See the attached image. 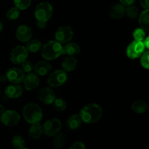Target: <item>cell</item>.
<instances>
[{
  "label": "cell",
  "instance_id": "cell-1",
  "mask_svg": "<svg viewBox=\"0 0 149 149\" xmlns=\"http://www.w3.org/2000/svg\"><path fill=\"white\" fill-rule=\"evenodd\" d=\"M103 115V109L97 103H90L84 106L79 112L82 122L86 124H94L98 122Z\"/></svg>",
  "mask_w": 149,
  "mask_h": 149
},
{
  "label": "cell",
  "instance_id": "cell-2",
  "mask_svg": "<svg viewBox=\"0 0 149 149\" xmlns=\"http://www.w3.org/2000/svg\"><path fill=\"white\" fill-rule=\"evenodd\" d=\"M22 113L26 122L31 125L40 122L43 117L42 108L35 103H29L25 105Z\"/></svg>",
  "mask_w": 149,
  "mask_h": 149
},
{
  "label": "cell",
  "instance_id": "cell-3",
  "mask_svg": "<svg viewBox=\"0 0 149 149\" xmlns=\"http://www.w3.org/2000/svg\"><path fill=\"white\" fill-rule=\"evenodd\" d=\"M63 55V45L56 40H50L42 47V56L46 61H52Z\"/></svg>",
  "mask_w": 149,
  "mask_h": 149
},
{
  "label": "cell",
  "instance_id": "cell-4",
  "mask_svg": "<svg viewBox=\"0 0 149 149\" xmlns=\"http://www.w3.org/2000/svg\"><path fill=\"white\" fill-rule=\"evenodd\" d=\"M53 13V7L50 3L47 1H42L35 7L34 14L36 21L47 22L51 18Z\"/></svg>",
  "mask_w": 149,
  "mask_h": 149
},
{
  "label": "cell",
  "instance_id": "cell-5",
  "mask_svg": "<svg viewBox=\"0 0 149 149\" xmlns=\"http://www.w3.org/2000/svg\"><path fill=\"white\" fill-rule=\"evenodd\" d=\"M68 76L63 69H58L53 71L47 78V84L50 87H59L65 84Z\"/></svg>",
  "mask_w": 149,
  "mask_h": 149
},
{
  "label": "cell",
  "instance_id": "cell-6",
  "mask_svg": "<svg viewBox=\"0 0 149 149\" xmlns=\"http://www.w3.org/2000/svg\"><path fill=\"white\" fill-rule=\"evenodd\" d=\"M146 47L143 42L141 41L134 40L130 43L127 47V55L130 59L135 60L141 57V55L146 51Z\"/></svg>",
  "mask_w": 149,
  "mask_h": 149
},
{
  "label": "cell",
  "instance_id": "cell-7",
  "mask_svg": "<svg viewBox=\"0 0 149 149\" xmlns=\"http://www.w3.org/2000/svg\"><path fill=\"white\" fill-rule=\"evenodd\" d=\"M43 133L47 136L53 137L58 132L61 131L62 127V123L60 119L57 118H51L45 122L43 125Z\"/></svg>",
  "mask_w": 149,
  "mask_h": 149
},
{
  "label": "cell",
  "instance_id": "cell-8",
  "mask_svg": "<svg viewBox=\"0 0 149 149\" xmlns=\"http://www.w3.org/2000/svg\"><path fill=\"white\" fill-rule=\"evenodd\" d=\"M29 56V52L26 47L23 45L16 46L12 49L10 52V61L16 65H20L23 61L27 60Z\"/></svg>",
  "mask_w": 149,
  "mask_h": 149
},
{
  "label": "cell",
  "instance_id": "cell-9",
  "mask_svg": "<svg viewBox=\"0 0 149 149\" xmlns=\"http://www.w3.org/2000/svg\"><path fill=\"white\" fill-rule=\"evenodd\" d=\"M20 115L14 110H5L0 115V121L7 127L17 125L20 122Z\"/></svg>",
  "mask_w": 149,
  "mask_h": 149
},
{
  "label": "cell",
  "instance_id": "cell-10",
  "mask_svg": "<svg viewBox=\"0 0 149 149\" xmlns=\"http://www.w3.org/2000/svg\"><path fill=\"white\" fill-rule=\"evenodd\" d=\"M74 31L69 26H62L58 29L55 33V40L61 44H66L72 39Z\"/></svg>",
  "mask_w": 149,
  "mask_h": 149
},
{
  "label": "cell",
  "instance_id": "cell-11",
  "mask_svg": "<svg viewBox=\"0 0 149 149\" xmlns=\"http://www.w3.org/2000/svg\"><path fill=\"white\" fill-rule=\"evenodd\" d=\"M25 76V73L20 68L15 67L8 69L6 73L7 81L11 82L12 84H20L23 82Z\"/></svg>",
  "mask_w": 149,
  "mask_h": 149
},
{
  "label": "cell",
  "instance_id": "cell-12",
  "mask_svg": "<svg viewBox=\"0 0 149 149\" xmlns=\"http://www.w3.org/2000/svg\"><path fill=\"white\" fill-rule=\"evenodd\" d=\"M56 98V95L50 87H45L40 89L39 92V99L46 105H51Z\"/></svg>",
  "mask_w": 149,
  "mask_h": 149
},
{
  "label": "cell",
  "instance_id": "cell-13",
  "mask_svg": "<svg viewBox=\"0 0 149 149\" xmlns=\"http://www.w3.org/2000/svg\"><path fill=\"white\" fill-rule=\"evenodd\" d=\"M15 35L17 39L20 42H27L31 39L33 36V31L31 28L27 25H20L16 30Z\"/></svg>",
  "mask_w": 149,
  "mask_h": 149
},
{
  "label": "cell",
  "instance_id": "cell-14",
  "mask_svg": "<svg viewBox=\"0 0 149 149\" xmlns=\"http://www.w3.org/2000/svg\"><path fill=\"white\" fill-rule=\"evenodd\" d=\"M23 87L26 90L31 91L35 90L40 83L39 76L35 73H29L27 75L25 76V78L23 81Z\"/></svg>",
  "mask_w": 149,
  "mask_h": 149
},
{
  "label": "cell",
  "instance_id": "cell-15",
  "mask_svg": "<svg viewBox=\"0 0 149 149\" xmlns=\"http://www.w3.org/2000/svg\"><path fill=\"white\" fill-rule=\"evenodd\" d=\"M23 89L19 84H12L7 86L4 90L5 96L10 99L18 98L23 95Z\"/></svg>",
  "mask_w": 149,
  "mask_h": 149
},
{
  "label": "cell",
  "instance_id": "cell-16",
  "mask_svg": "<svg viewBox=\"0 0 149 149\" xmlns=\"http://www.w3.org/2000/svg\"><path fill=\"white\" fill-rule=\"evenodd\" d=\"M52 69V65L46 61H41L33 65V71L38 76H46Z\"/></svg>",
  "mask_w": 149,
  "mask_h": 149
},
{
  "label": "cell",
  "instance_id": "cell-17",
  "mask_svg": "<svg viewBox=\"0 0 149 149\" xmlns=\"http://www.w3.org/2000/svg\"><path fill=\"white\" fill-rule=\"evenodd\" d=\"M109 15L112 18L122 19L125 15V7L120 3L113 4L111 7Z\"/></svg>",
  "mask_w": 149,
  "mask_h": 149
},
{
  "label": "cell",
  "instance_id": "cell-18",
  "mask_svg": "<svg viewBox=\"0 0 149 149\" xmlns=\"http://www.w3.org/2000/svg\"><path fill=\"white\" fill-rule=\"evenodd\" d=\"M81 51V48L78 44L75 42H68L65 46H63V55L68 56H74L79 54Z\"/></svg>",
  "mask_w": 149,
  "mask_h": 149
},
{
  "label": "cell",
  "instance_id": "cell-19",
  "mask_svg": "<svg viewBox=\"0 0 149 149\" xmlns=\"http://www.w3.org/2000/svg\"><path fill=\"white\" fill-rule=\"evenodd\" d=\"M62 68L65 72H71L75 70L77 65V60L74 56H68L62 61Z\"/></svg>",
  "mask_w": 149,
  "mask_h": 149
},
{
  "label": "cell",
  "instance_id": "cell-20",
  "mask_svg": "<svg viewBox=\"0 0 149 149\" xmlns=\"http://www.w3.org/2000/svg\"><path fill=\"white\" fill-rule=\"evenodd\" d=\"M82 120L80 117L79 114L74 113L71 115L67 120V126L71 130H75L81 127Z\"/></svg>",
  "mask_w": 149,
  "mask_h": 149
},
{
  "label": "cell",
  "instance_id": "cell-21",
  "mask_svg": "<svg viewBox=\"0 0 149 149\" xmlns=\"http://www.w3.org/2000/svg\"><path fill=\"white\" fill-rule=\"evenodd\" d=\"M43 134V127L39 122L32 124L29 131V135L33 139H39Z\"/></svg>",
  "mask_w": 149,
  "mask_h": 149
},
{
  "label": "cell",
  "instance_id": "cell-22",
  "mask_svg": "<svg viewBox=\"0 0 149 149\" xmlns=\"http://www.w3.org/2000/svg\"><path fill=\"white\" fill-rule=\"evenodd\" d=\"M139 24L142 29L146 32L149 31V10L148 9H145L139 16Z\"/></svg>",
  "mask_w": 149,
  "mask_h": 149
},
{
  "label": "cell",
  "instance_id": "cell-23",
  "mask_svg": "<svg viewBox=\"0 0 149 149\" xmlns=\"http://www.w3.org/2000/svg\"><path fill=\"white\" fill-rule=\"evenodd\" d=\"M25 47L29 53H36L42 49V44L38 39H30L29 42H27V45Z\"/></svg>",
  "mask_w": 149,
  "mask_h": 149
},
{
  "label": "cell",
  "instance_id": "cell-24",
  "mask_svg": "<svg viewBox=\"0 0 149 149\" xmlns=\"http://www.w3.org/2000/svg\"><path fill=\"white\" fill-rule=\"evenodd\" d=\"M131 108H132V110L135 113L141 114V113H145L148 107V105H147V103L145 101L141 100H138L132 103Z\"/></svg>",
  "mask_w": 149,
  "mask_h": 149
},
{
  "label": "cell",
  "instance_id": "cell-25",
  "mask_svg": "<svg viewBox=\"0 0 149 149\" xmlns=\"http://www.w3.org/2000/svg\"><path fill=\"white\" fill-rule=\"evenodd\" d=\"M53 137V145L55 148L56 149L62 148L64 144H65V141H66V135H65V134L60 131Z\"/></svg>",
  "mask_w": 149,
  "mask_h": 149
},
{
  "label": "cell",
  "instance_id": "cell-26",
  "mask_svg": "<svg viewBox=\"0 0 149 149\" xmlns=\"http://www.w3.org/2000/svg\"><path fill=\"white\" fill-rule=\"evenodd\" d=\"M20 15V10L17 7H13L9 9L6 13V17L9 20H15L18 19Z\"/></svg>",
  "mask_w": 149,
  "mask_h": 149
},
{
  "label": "cell",
  "instance_id": "cell-27",
  "mask_svg": "<svg viewBox=\"0 0 149 149\" xmlns=\"http://www.w3.org/2000/svg\"><path fill=\"white\" fill-rule=\"evenodd\" d=\"M53 108L57 111H63L67 107V103L64 99L63 98H55L52 103Z\"/></svg>",
  "mask_w": 149,
  "mask_h": 149
},
{
  "label": "cell",
  "instance_id": "cell-28",
  "mask_svg": "<svg viewBox=\"0 0 149 149\" xmlns=\"http://www.w3.org/2000/svg\"><path fill=\"white\" fill-rule=\"evenodd\" d=\"M125 15L129 18L135 19L138 16V9L135 5H130L125 7Z\"/></svg>",
  "mask_w": 149,
  "mask_h": 149
},
{
  "label": "cell",
  "instance_id": "cell-29",
  "mask_svg": "<svg viewBox=\"0 0 149 149\" xmlns=\"http://www.w3.org/2000/svg\"><path fill=\"white\" fill-rule=\"evenodd\" d=\"M12 144L15 149H22L25 148L26 142L21 136L15 135V136L13 137V140H12Z\"/></svg>",
  "mask_w": 149,
  "mask_h": 149
},
{
  "label": "cell",
  "instance_id": "cell-30",
  "mask_svg": "<svg viewBox=\"0 0 149 149\" xmlns=\"http://www.w3.org/2000/svg\"><path fill=\"white\" fill-rule=\"evenodd\" d=\"M15 7L20 10H25L30 7L31 0H13Z\"/></svg>",
  "mask_w": 149,
  "mask_h": 149
},
{
  "label": "cell",
  "instance_id": "cell-31",
  "mask_svg": "<svg viewBox=\"0 0 149 149\" xmlns=\"http://www.w3.org/2000/svg\"><path fill=\"white\" fill-rule=\"evenodd\" d=\"M146 32L143 29H142L141 28H138L132 33V36L134 38V40L143 42L146 38Z\"/></svg>",
  "mask_w": 149,
  "mask_h": 149
},
{
  "label": "cell",
  "instance_id": "cell-32",
  "mask_svg": "<svg viewBox=\"0 0 149 149\" xmlns=\"http://www.w3.org/2000/svg\"><path fill=\"white\" fill-rule=\"evenodd\" d=\"M21 70L24 73L29 74V73L33 72V65L31 61L26 60L21 63Z\"/></svg>",
  "mask_w": 149,
  "mask_h": 149
},
{
  "label": "cell",
  "instance_id": "cell-33",
  "mask_svg": "<svg viewBox=\"0 0 149 149\" xmlns=\"http://www.w3.org/2000/svg\"><path fill=\"white\" fill-rule=\"evenodd\" d=\"M149 52L148 50H146L142 55H141V64L142 67L145 69L148 70L149 68Z\"/></svg>",
  "mask_w": 149,
  "mask_h": 149
},
{
  "label": "cell",
  "instance_id": "cell-34",
  "mask_svg": "<svg viewBox=\"0 0 149 149\" xmlns=\"http://www.w3.org/2000/svg\"><path fill=\"white\" fill-rule=\"evenodd\" d=\"M69 149H86V147L84 143L81 141H77L70 146Z\"/></svg>",
  "mask_w": 149,
  "mask_h": 149
},
{
  "label": "cell",
  "instance_id": "cell-35",
  "mask_svg": "<svg viewBox=\"0 0 149 149\" xmlns=\"http://www.w3.org/2000/svg\"><path fill=\"white\" fill-rule=\"evenodd\" d=\"M119 1L122 5H124L125 7H127V6L132 5V4H135L136 0H119Z\"/></svg>",
  "mask_w": 149,
  "mask_h": 149
},
{
  "label": "cell",
  "instance_id": "cell-36",
  "mask_svg": "<svg viewBox=\"0 0 149 149\" xmlns=\"http://www.w3.org/2000/svg\"><path fill=\"white\" fill-rule=\"evenodd\" d=\"M139 2L143 8H144V9H148L149 8L148 0H139Z\"/></svg>",
  "mask_w": 149,
  "mask_h": 149
},
{
  "label": "cell",
  "instance_id": "cell-37",
  "mask_svg": "<svg viewBox=\"0 0 149 149\" xmlns=\"http://www.w3.org/2000/svg\"><path fill=\"white\" fill-rule=\"evenodd\" d=\"M47 22L36 21V26H37V27L39 28V29H43L47 26Z\"/></svg>",
  "mask_w": 149,
  "mask_h": 149
},
{
  "label": "cell",
  "instance_id": "cell-38",
  "mask_svg": "<svg viewBox=\"0 0 149 149\" xmlns=\"http://www.w3.org/2000/svg\"><path fill=\"white\" fill-rule=\"evenodd\" d=\"M148 42H149V37H148V36H146V37L144 39V40L143 41V42L144 45H145V47H146V49H148V48H149Z\"/></svg>",
  "mask_w": 149,
  "mask_h": 149
},
{
  "label": "cell",
  "instance_id": "cell-39",
  "mask_svg": "<svg viewBox=\"0 0 149 149\" xmlns=\"http://www.w3.org/2000/svg\"><path fill=\"white\" fill-rule=\"evenodd\" d=\"M7 81V77H6V74L5 75L0 76V81H1V82H5V81Z\"/></svg>",
  "mask_w": 149,
  "mask_h": 149
},
{
  "label": "cell",
  "instance_id": "cell-40",
  "mask_svg": "<svg viewBox=\"0 0 149 149\" xmlns=\"http://www.w3.org/2000/svg\"><path fill=\"white\" fill-rule=\"evenodd\" d=\"M4 111H5V108H4V106H3V105L0 104V115H1Z\"/></svg>",
  "mask_w": 149,
  "mask_h": 149
},
{
  "label": "cell",
  "instance_id": "cell-41",
  "mask_svg": "<svg viewBox=\"0 0 149 149\" xmlns=\"http://www.w3.org/2000/svg\"><path fill=\"white\" fill-rule=\"evenodd\" d=\"M3 30H4V24H3L2 22L0 20V33H1V32L3 31Z\"/></svg>",
  "mask_w": 149,
  "mask_h": 149
},
{
  "label": "cell",
  "instance_id": "cell-42",
  "mask_svg": "<svg viewBox=\"0 0 149 149\" xmlns=\"http://www.w3.org/2000/svg\"><path fill=\"white\" fill-rule=\"evenodd\" d=\"M0 95H1V88H0Z\"/></svg>",
  "mask_w": 149,
  "mask_h": 149
},
{
  "label": "cell",
  "instance_id": "cell-43",
  "mask_svg": "<svg viewBox=\"0 0 149 149\" xmlns=\"http://www.w3.org/2000/svg\"><path fill=\"white\" fill-rule=\"evenodd\" d=\"M22 149H29V148H22Z\"/></svg>",
  "mask_w": 149,
  "mask_h": 149
},
{
  "label": "cell",
  "instance_id": "cell-44",
  "mask_svg": "<svg viewBox=\"0 0 149 149\" xmlns=\"http://www.w3.org/2000/svg\"><path fill=\"white\" fill-rule=\"evenodd\" d=\"M53 149H56V148H53Z\"/></svg>",
  "mask_w": 149,
  "mask_h": 149
}]
</instances>
